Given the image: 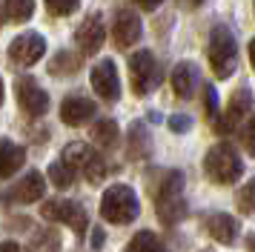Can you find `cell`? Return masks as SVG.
Returning <instances> with one entry per match:
<instances>
[{"instance_id": "cell-1", "label": "cell", "mask_w": 255, "mask_h": 252, "mask_svg": "<svg viewBox=\"0 0 255 252\" xmlns=\"http://www.w3.org/2000/svg\"><path fill=\"white\" fill-rule=\"evenodd\" d=\"M155 206H158V218H161L166 227H175V224L186 215L184 175L178 169L166 172L161 178V186H158V192H155Z\"/></svg>"}, {"instance_id": "cell-2", "label": "cell", "mask_w": 255, "mask_h": 252, "mask_svg": "<svg viewBox=\"0 0 255 252\" xmlns=\"http://www.w3.org/2000/svg\"><path fill=\"white\" fill-rule=\"evenodd\" d=\"M140 206H138V195L129 189L127 183H115L109 186L101 198V215L109 224H132L138 218Z\"/></svg>"}, {"instance_id": "cell-3", "label": "cell", "mask_w": 255, "mask_h": 252, "mask_svg": "<svg viewBox=\"0 0 255 252\" xmlns=\"http://www.w3.org/2000/svg\"><path fill=\"white\" fill-rule=\"evenodd\" d=\"M209 66L215 72V78H230L235 72V60H238V43H235V34L227 26H215L209 32Z\"/></svg>"}, {"instance_id": "cell-4", "label": "cell", "mask_w": 255, "mask_h": 252, "mask_svg": "<svg viewBox=\"0 0 255 252\" xmlns=\"http://www.w3.org/2000/svg\"><path fill=\"white\" fill-rule=\"evenodd\" d=\"M204 169L215 183L227 186V183H235L244 175V160L238 158V152L230 143H215L204 158Z\"/></svg>"}, {"instance_id": "cell-5", "label": "cell", "mask_w": 255, "mask_h": 252, "mask_svg": "<svg viewBox=\"0 0 255 252\" xmlns=\"http://www.w3.org/2000/svg\"><path fill=\"white\" fill-rule=\"evenodd\" d=\"M129 78H132V92L138 98H146L149 92H155V86L163 78V72L149 49H140V52H135L129 57Z\"/></svg>"}, {"instance_id": "cell-6", "label": "cell", "mask_w": 255, "mask_h": 252, "mask_svg": "<svg viewBox=\"0 0 255 252\" xmlns=\"http://www.w3.org/2000/svg\"><path fill=\"white\" fill-rule=\"evenodd\" d=\"M63 160L75 172H83V178L89 183H101L109 175V163L98 152H92L86 143H69V146L63 149Z\"/></svg>"}, {"instance_id": "cell-7", "label": "cell", "mask_w": 255, "mask_h": 252, "mask_svg": "<svg viewBox=\"0 0 255 252\" xmlns=\"http://www.w3.org/2000/svg\"><path fill=\"white\" fill-rule=\"evenodd\" d=\"M40 215L46 221H55V224H69V229H75V235L83 238V232L89 227V218H86V209L75 201H46L40 206Z\"/></svg>"}, {"instance_id": "cell-8", "label": "cell", "mask_w": 255, "mask_h": 252, "mask_svg": "<svg viewBox=\"0 0 255 252\" xmlns=\"http://www.w3.org/2000/svg\"><path fill=\"white\" fill-rule=\"evenodd\" d=\"M43 55H46V40L37 32L17 34L12 40V46H9V57H12V63H17V66H32Z\"/></svg>"}, {"instance_id": "cell-9", "label": "cell", "mask_w": 255, "mask_h": 252, "mask_svg": "<svg viewBox=\"0 0 255 252\" xmlns=\"http://www.w3.org/2000/svg\"><path fill=\"white\" fill-rule=\"evenodd\" d=\"M92 89L106 103H115L121 98V78H118L115 60H101L92 66Z\"/></svg>"}, {"instance_id": "cell-10", "label": "cell", "mask_w": 255, "mask_h": 252, "mask_svg": "<svg viewBox=\"0 0 255 252\" xmlns=\"http://www.w3.org/2000/svg\"><path fill=\"white\" fill-rule=\"evenodd\" d=\"M14 92H17V103H20V109H23L29 118H40V115H46L49 95L37 86V80L20 78L17 83H14Z\"/></svg>"}, {"instance_id": "cell-11", "label": "cell", "mask_w": 255, "mask_h": 252, "mask_svg": "<svg viewBox=\"0 0 255 252\" xmlns=\"http://www.w3.org/2000/svg\"><path fill=\"white\" fill-rule=\"evenodd\" d=\"M250 112H253V95H250V89H238L232 95V101H230V106H227L224 118L215 121V132H218V135H230Z\"/></svg>"}, {"instance_id": "cell-12", "label": "cell", "mask_w": 255, "mask_h": 252, "mask_svg": "<svg viewBox=\"0 0 255 252\" xmlns=\"http://www.w3.org/2000/svg\"><path fill=\"white\" fill-rule=\"evenodd\" d=\"M104 17L95 11V14H89L86 20L78 26V32H75V40H78V46H81L83 55H95V52H101V46H104Z\"/></svg>"}, {"instance_id": "cell-13", "label": "cell", "mask_w": 255, "mask_h": 252, "mask_svg": "<svg viewBox=\"0 0 255 252\" xmlns=\"http://www.w3.org/2000/svg\"><path fill=\"white\" fill-rule=\"evenodd\" d=\"M112 34H115V43L121 49H129L140 40V17L138 11L132 9H121L115 14V23H112Z\"/></svg>"}, {"instance_id": "cell-14", "label": "cell", "mask_w": 255, "mask_h": 252, "mask_svg": "<svg viewBox=\"0 0 255 252\" xmlns=\"http://www.w3.org/2000/svg\"><path fill=\"white\" fill-rule=\"evenodd\" d=\"M98 112V106H95L89 98H81V95H72L66 101L60 103V121L66 126H83L89 124Z\"/></svg>"}, {"instance_id": "cell-15", "label": "cell", "mask_w": 255, "mask_h": 252, "mask_svg": "<svg viewBox=\"0 0 255 252\" xmlns=\"http://www.w3.org/2000/svg\"><path fill=\"white\" fill-rule=\"evenodd\" d=\"M43 192H46L43 175H40V172H29L23 181H17L12 189H9L6 201H14V204H35V201L43 198Z\"/></svg>"}, {"instance_id": "cell-16", "label": "cell", "mask_w": 255, "mask_h": 252, "mask_svg": "<svg viewBox=\"0 0 255 252\" xmlns=\"http://www.w3.org/2000/svg\"><path fill=\"white\" fill-rule=\"evenodd\" d=\"M204 227L212 238L218 241V244H232V241L238 238V221L227 212H215V215H207L204 218Z\"/></svg>"}, {"instance_id": "cell-17", "label": "cell", "mask_w": 255, "mask_h": 252, "mask_svg": "<svg viewBox=\"0 0 255 252\" xmlns=\"http://www.w3.org/2000/svg\"><path fill=\"white\" fill-rule=\"evenodd\" d=\"M195 83H198V69L189 60H184V63H178L172 69V92L178 98H192Z\"/></svg>"}, {"instance_id": "cell-18", "label": "cell", "mask_w": 255, "mask_h": 252, "mask_svg": "<svg viewBox=\"0 0 255 252\" xmlns=\"http://www.w3.org/2000/svg\"><path fill=\"white\" fill-rule=\"evenodd\" d=\"M0 178H12L14 172L23 166V160H26V152H23V146H14L12 140H3L0 143Z\"/></svg>"}, {"instance_id": "cell-19", "label": "cell", "mask_w": 255, "mask_h": 252, "mask_svg": "<svg viewBox=\"0 0 255 252\" xmlns=\"http://www.w3.org/2000/svg\"><path fill=\"white\" fill-rule=\"evenodd\" d=\"M92 140L98 146L104 149H115L118 146V124L112 118H104V121H98L92 126Z\"/></svg>"}, {"instance_id": "cell-20", "label": "cell", "mask_w": 255, "mask_h": 252, "mask_svg": "<svg viewBox=\"0 0 255 252\" xmlns=\"http://www.w3.org/2000/svg\"><path fill=\"white\" fill-rule=\"evenodd\" d=\"M3 14L9 23H26L35 14V0H3Z\"/></svg>"}, {"instance_id": "cell-21", "label": "cell", "mask_w": 255, "mask_h": 252, "mask_svg": "<svg viewBox=\"0 0 255 252\" xmlns=\"http://www.w3.org/2000/svg\"><path fill=\"white\" fill-rule=\"evenodd\" d=\"M78 69H81V57L75 55V52H69V49L58 52V55L52 57V63H49V72L58 75V78H63V75H75Z\"/></svg>"}, {"instance_id": "cell-22", "label": "cell", "mask_w": 255, "mask_h": 252, "mask_svg": "<svg viewBox=\"0 0 255 252\" xmlns=\"http://www.w3.org/2000/svg\"><path fill=\"white\" fill-rule=\"evenodd\" d=\"M149 155V135L143 124L129 126V158H146Z\"/></svg>"}, {"instance_id": "cell-23", "label": "cell", "mask_w": 255, "mask_h": 252, "mask_svg": "<svg viewBox=\"0 0 255 252\" xmlns=\"http://www.w3.org/2000/svg\"><path fill=\"white\" fill-rule=\"evenodd\" d=\"M127 252H166L158 235L149 232V229H140L138 235H132V241L127 244Z\"/></svg>"}, {"instance_id": "cell-24", "label": "cell", "mask_w": 255, "mask_h": 252, "mask_svg": "<svg viewBox=\"0 0 255 252\" xmlns=\"http://www.w3.org/2000/svg\"><path fill=\"white\" fill-rule=\"evenodd\" d=\"M75 175H78V172L72 169V166H69L63 158L55 160V163L49 166V181L55 183L58 189H66V186H72V183H75Z\"/></svg>"}, {"instance_id": "cell-25", "label": "cell", "mask_w": 255, "mask_h": 252, "mask_svg": "<svg viewBox=\"0 0 255 252\" xmlns=\"http://www.w3.org/2000/svg\"><path fill=\"white\" fill-rule=\"evenodd\" d=\"M238 209H241L244 215L255 212V178L241 186V192H238Z\"/></svg>"}, {"instance_id": "cell-26", "label": "cell", "mask_w": 255, "mask_h": 252, "mask_svg": "<svg viewBox=\"0 0 255 252\" xmlns=\"http://www.w3.org/2000/svg\"><path fill=\"white\" fill-rule=\"evenodd\" d=\"M43 3H46V11L55 14V17L72 14V11H78V6H81V0H43Z\"/></svg>"}, {"instance_id": "cell-27", "label": "cell", "mask_w": 255, "mask_h": 252, "mask_svg": "<svg viewBox=\"0 0 255 252\" xmlns=\"http://www.w3.org/2000/svg\"><path fill=\"white\" fill-rule=\"evenodd\" d=\"M241 140H244V149H247L250 155H255V112L250 115L247 126L241 129Z\"/></svg>"}, {"instance_id": "cell-28", "label": "cell", "mask_w": 255, "mask_h": 252, "mask_svg": "<svg viewBox=\"0 0 255 252\" xmlns=\"http://www.w3.org/2000/svg\"><path fill=\"white\" fill-rule=\"evenodd\" d=\"M204 106H207L209 118H215V121H218V95H215V89H212V86H207V89H204Z\"/></svg>"}, {"instance_id": "cell-29", "label": "cell", "mask_w": 255, "mask_h": 252, "mask_svg": "<svg viewBox=\"0 0 255 252\" xmlns=\"http://www.w3.org/2000/svg\"><path fill=\"white\" fill-rule=\"evenodd\" d=\"M169 129L172 132H186V129H192V118L189 115H172L169 118Z\"/></svg>"}, {"instance_id": "cell-30", "label": "cell", "mask_w": 255, "mask_h": 252, "mask_svg": "<svg viewBox=\"0 0 255 252\" xmlns=\"http://www.w3.org/2000/svg\"><path fill=\"white\" fill-rule=\"evenodd\" d=\"M135 3H138L140 9H146V11H152V9H158V6H161L163 0H135Z\"/></svg>"}, {"instance_id": "cell-31", "label": "cell", "mask_w": 255, "mask_h": 252, "mask_svg": "<svg viewBox=\"0 0 255 252\" xmlns=\"http://www.w3.org/2000/svg\"><path fill=\"white\" fill-rule=\"evenodd\" d=\"M0 252H23L14 241H3V247H0Z\"/></svg>"}, {"instance_id": "cell-32", "label": "cell", "mask_w": 255, "mask_h": 252, "mask_svg": "<svg viewBox=\"0 0 255 252\" xmlns=\"http://www.w3.org/2000/svg\"><path fill=\"white\" fill-rule=\"evenodd\" d=\"M250 60H253V69H255V37L250 40Z\"/></svg>"}, {"instance_id": "cell-33", "label": "cell", "mask_w": 255, "mask_h": 252, "mask_svg": "<svg viewBox=\"0 0 255 252\" xmlns=\"http://www.w3.org/2000/svg\"><path fill=\"white\" fill-rule=\"evenodd\" d=\"M247 247H250V252H255V235H250V241H247Z\"/></svg>"}, {"instance_id": "cell-34", "label": "cell", "mask_w": 255, "mask_h": 252, "mask_svg": "<svg viewBox=\"0 0 255 252\" xmlns=\"http://www.w3.org/2000/svg\"><path fill=\"white\" fill-rule=\"evenodd\" d=\"M198 3H201V0H186V6H198Z\"/></svg>"}]
</instances>
